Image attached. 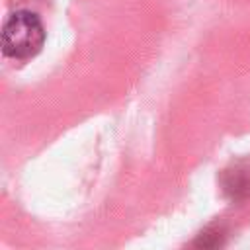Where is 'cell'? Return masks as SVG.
<instances>
[{"label": "cell", "instance_id": "6da1fadb", "mask_svg": "<svg viewBox=\"0 0 250 250\" xmlns=\"http://www.w3.org/2000/svg\"><path fill=\"white\" fill-rule=\"evenodd\" d=\"M45 29L41 20L25 10L14 12L2 27V51L6 57L29 59L41 51Z\"/></svg>", "mask_w": 250, "mask_h": 250}]
</instances>
